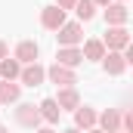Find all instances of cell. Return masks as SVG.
Wrapping results in <instances>:
<instances>
[{"label":"cell","instance_id":"6da1fadb","mask_svg":"<svg viewBox=\"0 0 133 133\" xmlns=\"http://www.w3.org/2000/svg\"><path fill=\"white\" fill-rule=\"evenodd\" d=\"M59 46H81L84 43V25L81 22H65L59 31H56Z\"/></svg>","mask_w":133,"mask_h":133},{"label":"cell","instance_id":"7a4b0ae2","mask_svg":"<svg viewBox=\"0 0 133 133\" xmlns=\"http://www.w3.org/2000/svg\"><path fill=\"white\" fill-rule=\"evenodd\" d=\"M102 46H105V50H115V53H121L124 46H130V31H127V25L108 28L105 37H102Z\"/></svg>","mask_w":133,"mask_h":133},{"label":"cell","instance_id":"3957f363","mask_svg":"<svg viewBox=\"0 0 133 133\" xmlns=\"http://www.w3.org/2000/svg\"><path fill=\"white\" fill-rule=\"evenodd\" d=\"M16 124H19V127H28V130H37V127H40V111H37V105L19 102V108H16Z\"/></svg>","mask_w":133,"mask_h":133},{"label":"cell","instance_id":"277c9868","mask_svg":"<svg viewBox=\"0 0 133 133\" xmlns=\"http://www.w3.org/2000/svg\"><path fill=\"white\" fill-rule=\"evenodd\" d=\"M46 77H50L56 87H74V84H77V71H74V68H65V65H56V62L46 68Z\"/></svg>","mask_w":133,"mask_h":133},{"label":"cell","instance_id":"5b68a950","mask_svg":"<svg viewBox=\"0 0 133 133\" xmlns=\"http://www.w3.org/2000/svg\"><path fill=\"white\" fill-rule=\"evenodd\" d=\"M19 81H22L25 87H40V84L46 81V68L40 65V62H31V65H22V71H19Z\"/></svg>","mask_w":133,"mask_h":133},{"label":"cell","instance_id":"8992f818","mask_svg":"<svg viewBox=\"0 0 133 133\" xmlns=\"http://www.w3.org/2000/svg\"><path fill=\"white\" fill-rule=\"evenodd\" d=\"M102 71L111 74V77H121V74L127 71V59H124L121 53H115V50H105V56H102Z\"/></svg>","mask_w":133,"mask_h":133},{"label":"cell","instance_id":"52a82bcc","mask_svg":"<svg viewBox=\"0 0 133 133\" xmlns=\"http://www.w3.org/2000/svg\"><path fill=\"white\" fill-rule=\"evenodd\" d=\"M127 22H130L127 3H108L105 6V25L108 28H118V25H127Z\"/></svg>","mask_w":133,"mask_h":133},{"label":"cell","instance_id":"ba28073f","mask_svg":"<svg viewBox=\"0 0 133 133\" xmlns=\"http://www.w3.org/2000/svg\"><path fill=\"white\" fill-rule=\"evenodd\" d=\"M40 25L46 28V31H59L62 25H65V12L53 3V6H43L40 9Z\"/></svg>","mask_w":133,"mask_h":133},{"label":"cell","instance_id":"9c48e42d","mask_svg":"<svg viewBox=\"0 0 133 133\" xmlns=\"http://www.w3.org/2000/svg\"><path fill=\"white\" fill-rule=\"evenodd\" d=\"M37 56H40V46L34 40H22L12 53V59H19V65H31V62H37Z\"/></svg>","mask_w":133,"mask_h":133},{"label":"cell","instance_id":"30bf717a","mask_svg":"<svg viewBox=\"0 0 133 133\" xmlns=\"http://www.w3.org/2000/svg\"><path fill=\"white\" fill-rule=\"evenodd\" d=\"M96 124L102 133H118L121 130V111L118 108H105L102 115H96Z\"/></svg>","mask_w":133,"mask_h":133},{"label":"cell","instance_id":"8fae6325","mask_svg":"<svg viewBox=\"0 0 133 133\" xmlns=\"http://www.w3.org/2000/svg\"><path fill=\"white\" fill-rule=\"evenodd\" d=\"M81 62H84V53H81V46H59V53H56V65L77 68Z\"/></svg>","mask_w":133,"mask_h":133},{"label":"cell","instance_id":"7c38bea8","mask_svg":"<svg viewBox=\"0 0 133 133\" xmlns=\"http://www.w3.org/2000/svg\"><path fill=\"white\" fill-rule=\"evenodd\" d=\"M96 127V111L90 105H77L74 108V130H93Z\"/></svg>","mask_w":133,"mask_h":133},{"label":"cell","instance_id":"4fadbf2b","mask_svg":"<svg viewBox=\"0 0 133 133\" xmlns=\"http://www.w3.org/2000/svg\"><path fill=\"white\" fill-rule=\"evenodd\" d=\"M56 105H59L62 111H74V108L81 105L77 90H74V87H59V93H56Z\"/></svg>","mask_w":133,"mask_h":133},{"label":"cell","instance_id":"5bb4252c","mask_svg":"<svg viewBox=\"0 0 133 133\" xmlns=\"http://www.w3.org/2000/svg\"><path fill=\"white\" fill-rule=\"evenodd\" d=\"M81 53H84V59H90V62H102V56H105V46H102V40H99V37H90V40H84Z\"/></svg>","mask_w":133,"mask_h":133},{"label":"cell","instance_id":"9a60e30c","mask_svg":"<svg viewBox=\"0 0 133 133\" xmlns=\"http://www.w3.org/2000/svg\"><path fill=\"white\" fill-rule=\"evenodd\" d=\"M37 111H40V121H46V124H59L62 108L56 105V99H43L40 105H37Z\"/></svg>","mask_w":133,"mask_h":133},{"label":"cell","instance_id":"2e32d148","mask_svg":"<svg viewBox=\"0 0 133 133\" xmlns=\"http://www.w3.org/2000/svg\"><path fill=\"white\" fill-rule=\"evenodd\" d=\"M19 96H22V87H19L16 81H0V102H3V105L19 102Z\"/></svg>","mask_w":133,"mask_h":133},{"label":"cell","instance_id":"e0dca14e","mask_svg":"<svg viewBox=\"0 0 133 133\" xmlns=\"http://www.w3.org/2000/svg\"><path fill=\"white\" fill-rule=\"evenodd\" d=\"M19 71H22V65H19V59H0V81H19Z\"/></svg>","mask_w":133,"mask_h":133},{"label":"cell","instance_id":"ac0fdd59","mask_svg":"<svg viewBox=\"0 0 133 133\" xmlns=\"http://www.w3.org/2000/svg\"><path fill=\"white\" fill-rule=\"evenodd\" d=\"M74 12H77L81 22H90V19L96 16V6H93V0H77V3H74Z\"/></svg>","mask_w":133,"mask_h":133},{"label":"cell","instance_id":"d6986e66","mask_svg":"<svg viewBox=\"0 0 133 133\" xmlns=\"http://www.w3.org/2000/svg\"><path fill=\"white\" fill-rule=\"evenodd\" d=\"M121 130L133 133V111H124V115H121Z\"/></svg>","mask_w":133,"mask_h":133},{"label":"cell","instance_id":"ffe728a7","mask_svg":"<svg viewBox=\"0 0 133 133\" xmlns=\"http://www.w3.org/2000/svg\"><path fill=\"white\" fill-rule=\"evenodd\" d=\"M74 3H77V0H56V6H59L62 12H68V9H74Z\"/></svg>","mask_w":133,"mask_h":133},{"label":"cell","instance_id":"44dd1931","mask_svg":"<svg viewBox=\"0 0 133 133\" xmlns=\"http://www.w3.org/2000/svg\"><path fill=\"white\" fill-rule=\"evenodd\" d=\"M9 56V46H6V40H0V59H6Z\"/></svg>","mask_w":133,"mask_h":133},{"label":"cell","instance_id":"7402d4cb","mask_svg":"<svg viewBox=\"0 0 133 133\" xmlns=\"http://www.w3.org/2000/svg\"><path fill=\"white\" fill-rule=\"evenodd\" d=\"M108 3H115V0H93V6H102V9H105Z\"/></svg>","mask_w":133,"mask_h":133},{"label":"cell","instance_id":"603a6c76","mask_svg":"<svg viewBox=\"0 0 133 133\" xmlns=\"http://www.w3.org/2000/svg\"><path fill=\"white\" fill-rule=\"evenodd\" d=\"M34 133H56V130H50V127H37Z\"/></svg>","mask_w":133,"mask_h":133},{"label":"cell","instance_id":"cb8c5ba5","mask_svg":"<svg viewBox=\"0 0 133 133\" xmlns=\"http://www.w3.org/2000/svg\"><path fill=\"white\" fill-rule=\"evenodd\" d=\"M84 133H102V130H99V127H93V130H84Z\"/></svg>","mask_w":133,"mask_h":133},{"label":"cell","instance_id":"d4e9b609","mask_svg":"<svg viewBox=\"0 0 133 133\" xmlns=\"http://www.w3.org/2000/svg\"><path fill=\"white\" fill-rule=\"evenodd\" d=\"M62 133H81V130H74V127H71V130H62Z\"/></svg>","mask_w":133,"mask_h":133},{"label":"cell","instance_id":"484cf974","mask_svg":"<svg viewBox=\"0 0 133 133\" xmlns=\"http://www.w3.org/2000/svg\"><path fill=\"white\" fill-rule=\"evenodd\" d=\"M0 133H9V130H6V127H3V124H0Z\"/></svg>","mask_w":133,"mask_h":133},{"label":"cell","instance_id":"4316f807","mask_svg":"<svg viewBox=\"0 0 133 133\" xmlns=\"http://www.w3.org/2000/svg\"><path fill=\"white\" fill-rule=\"evenodd\" d=\"M118 3H127V0H118Z\"/></svg>","mask_w":133,"mask_h":133},{"label":"cell","instance_id":"83f0119b","mask_svg":"<svg viewBox=\"0 0 133 133\" xmlns=\"http://www.w3.org/2000/svg\"><path fill=\"white\" fill-rule=\"evenodd\" d=\"M118 133H124V130H118Z\"/></svg>","mask_w":133,"mask_h":133}]
</instances>
